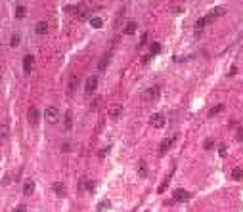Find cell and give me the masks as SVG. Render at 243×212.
<instances>
[{"label":"cell","instance_id":"obj_1","mask_svg":"<svg viewBox=\"0 0 243 212\" xmlns=\"http://www.w3.org/2000/svg\"><path fill=\"white\" fill-rule=\"evenodd\" d=\"M149 122H151V126H155V128H163L167 118H165L163 113H153V115L149 117Z\"/></svg>","mask_w":243,"mask_h":212},{"label":"cell","instance_id":"obj_2","mask_svg":"<svg viewBox=\"0 0 243 212\" xmlns=\"http://www.w3.org/2000/svg\"><path fill=\"white\" fill-rule=\"evenodd\" d=\"M27 118H29V124H31V126H37V124H38L40 113H38L37 107H29V111H27Z\"/></svg>","mask_w":243,"mask_h":212},{"label":"cell","instance_id":"obj_3","mask_svg":"<svg viewBox=\"0 0 243 212\" xmlns=\"http://www.w3.org/2000/svg\"><path fill=\"white\" fill-rule=\"evenodd\" d=\"M44 118H46L48 122H56V121L59 118V111L56 109V107H48V109L44 111Z\"/></svg>","mask_w":243,"mask_h":212},{"label":"cell","instance_id":"obj_4","mask_svg":"<svg viewBox=\"0 0 243 212\" xmlns=\"http://www.w3.org/2000/svg\"><path fill=\"white\" fill-rule=\"evenodd\" d=\"M172 197H174V201H178V203H186V201H190V199H192V195H190L186 189H176V191H174V195H172Z\"/></svg>","mask_w":243,"mask_h":212},{"label":"cell","instance_id":"obj_5","mask_svg":"<svg viewBox=\"0 0 243 212\" xmlns=\"http://www.w3.org/2000/svg\"><path fill=\"white\" fill-rule=\"evenodd\" d=\"M121 113H123V107L119 105V103H113L109 109H107V115H109V118H113V121H117V118L121 117Z\"/></svg>","mask_w":243,"mask_h":212},{"label":"cell","instance_id":"obj_6","mask_svg":"<svg viewBox=\"0 0 243 212\" xmlns=\"http://www.w3.org/2000/svg\"><path fill=\"white\" fill-rule=\"evenodd\" d=\"M157 97H159V88L157 86L149 88V90H146V94H144V100L146 101H155Z\"/></svg>","mask_w":243,"mask_h":212},{"label":"cell","instance_id":"obj_7","mask_svg":"<svg viewBox=\"0 0 243 212\" xmlns=\"http://www.w3.org/2000/svg\"><path fill=\"white\" fill-rule=\"evenodd\" d=\"M96 88H98V76H90V79L86 80V94L92 96L96 92Z\"/></svg>","mask_w":243,"mask_h":212},{"label":"cell","instance_id":"obj_8","mask_svg":"<svg viewBox=\"0 0 243 212\" xmlns=\"http://www.w3.org/2000/svg\"><path fill=\"white\" fill-rule=\"evenodd\" d=\"M33 67H35V58L27 54V55L23 58V71H25V73H31V71H33Z\"/></svg>","mask_w":243,"mask_h":212},{"label":"cell","instance_id":"obj_9","mask_svg":"<svg viewBox=\"0 0 243 212\" xmlns=\"http://www.w3.org/2000/svg\"><path fill=\"white\" fill-rule=\"evenodd\" d=\"M73 12H75V15H77L79 19H86V15H88V10H86L84 4H79V6H75Z\"/></svg>","mask_w":243,"mask_h":212},{"label":"cell","instance_id":"obj_10","mask_svg":"<svg viewBox=\"0 0 243 212\" xmlns=\"http://www.w3.org/2000/svg\"><path fill=\"white\" fill-rule=\"evenodd\" d=\"M172 143H174V138H169V139H165V142L161 143V147H159V155H165V153H167L170 147H172Z\"/></svg>","mask_w":243,"mask_h":212},{"label":"cell","instance_id":"obj_11","mask_svg":"<svg viewBox=\"0 0 243 212\" xmlns=\"http://www.w3.org/2000/svg\"><path fill=\"white\" fill-rule=\"evenodd\" d=\"M35 33H37V34H46V33H48V23H46V21H38L37 25H35Z\"/></svg>","mask_w":243,"mask_h":212},{"label":"cell","instance_id":"obj_12","mask_svg":"<svg viewBox=\"0 0 243 212\" xmlns=\"http://www.w3.org/2000/svg\"><path fill=\"white\" fill-rule=\"evenodd\" d=\"M33 191H35V182L33 180H27V182H25V185H23V195H33Z\"/></svg>","mask_w":243,"mask_h":212},{"label":"cell","instance_id":"obj_13","mask_svg":"<svg viewBox=\"0 0 243 212\" xmlns=\"http://www.w3.org/2000/svg\"><path fill=\"white\" fill-rule=\"evenodd\" d=\"M54 191L59 195V197H65V195H67V189H65V185L61 182H54Z\"/></svg>","mask_w":243,"mask_h":212},{"label":"cell","instance_id":"obj_14","mask_svg":"<svg viewBox=\"0 0 243 212\" xmlns=\"http://www.w3.org/2000/svg\"><path fill=\"white\" fill-rule=\"evenodd\" d=\"M109 59H111V52H107V54H105V55H103V58L100 59V63H98V69H100V71H103L107 65H109Z\"/></svg>","mask_w":243,"mask_h":212},{"label":"cell","instance_id":"obj_15","mask_svg":"<svg viewBox=\"0 0 243 212\" xmlns=\"http://www.w3.org/2000/svg\"><path fill=\"white\" fill-rule=\"evenodd\" d=\"M63 126H65V130H71V126H73V113H71V111L65 113V122H63Z\"/></svg>","mask_w":243,"mask_h":212},{"label":"cell","instance_id":"obj_16","mask_svg":"<svg viewBox=\"0 0 243 212\" xmlns=\"http://www.w3.org/2000/svg\"><path fill=\"white\" fill-rule=\"evenodd\" d=\"M207 23H209V21H207V17H201L199 21L195 23V34H201V31H203V27H205Z\"/></svg>","mask_w":243,"mask_h":212},{"label":"cell","instance_id":"obj_17","mask_svg":"<svg viewBox=\"0 0 243 212\" xmlns=\"http://www.w3.org/2000/svg\"><path fill=\"white\" fill-rule=\"evenodd\" d=\"M136 33V21H128L125 27V34H134Z\"/></svg>","mask_w":243,"mask_h":212},{"label":"cell","instance_id":"obj_18","mask_svg":"<svg viewBox=\"0 0 243 212\" xmlns=\"http://www.w3.org/2000/svg\"><path fill=\"white\" fill-rule=\"evenodd\" d=\"M138 174H140L142 178H146V176H147V164L144 163V161H140V164H138Z\"/></svg>","mask_w":243,"mask_h":212},{"label":"cell","instance_id":"obj_19","mask_svg":"<svg viewBox=\"0 0 243 212\" xmlns=\"http://www.w3.org/2000/svg\"><path fill=\"white\" fill-rule=\"evenodd\" d=\"M222 111H224V105H222V103H218V105H214L213 109L209 111V117H216V115H218V113H222Z\"/></svg>","mask_w":243,"mask_h":212},{"label":"cell","instance_id":"obj_20","mask_svg":"<svg viewBox=\"0 0 243 212\" xmlns=\"http://www.w3.org/2000/svg\"><path fill=\"white\" fill-rule=\"evenodd\" d=\"M25 13H27V8H25V6H17V8H15V17H17V19H23Z\"/></svg>","mask_w":243,"mask_h":212},{"label":"cell","instance_id":"obj_21","mask_svg":"<svg viewBox=\"0 0 243 212\" xmlns=\"http://www.w3.org/2000/svg\"><path fill=\"white\" fill-rule=\"evenodd\" d=\"M149 52H151V55L159 54V52H161V44H159V42H153V44H149Z\"/></svg>","mask_w":243,"mask_h":212},{"label":"cell","instance_id":"obj_22","mask_svg":"<svg viewBox=\"0 0 243 212\" xmlns=\"http://www.w3.org/2000/svg\"><path fill=\"white\" fill-rule=\"evenodd\" d=\"M90 25H92L94 29H100L102 25H103V21H102L100 17H92V19H90Z\"/></svg>","mask_w":243,"mask_h":212},{"label":"cell","instance_id":"obj_23","mask_svg":"<svg viewBox=\"0 0 243 212\" xmlns=\"http://www.w3.org/2000/svg\"><path fill=\"white\" fill-rule=\"evenodd\" d=\"M232 178H234V180H241L243 178V170L241 168H234V170H232Z\"/></svg>","mask_w":243,"mask_h":212},{"label":"cell","instance_id":"obj_24","mask_svg":"<svg viewBox=\"0 0 243 212\" xmlns=\"http://www.w3.org/2000/svg\"><path fill=\"white\" fill-rule=\"evenodd\" d=\"M211 13H213L214 17H220V15H224V13H226V8L218 6V8H214V10H213V12H211Z\"/></svg>","mask_w":243,"mask_h":212},{"label":"cell","instance_id":"obj_25","mask_svg":"<svg viewBox=\"0 0 243 212\" xmlns=\"http://www.w3.org/2000/svg\"><path fill=\"white\" fill-rule=\"evenodd\" d=\"M6 138H8V126L0 124V139H6Z\"/></svg>","mask_w":243,"mask_h":212},{"label":"cell","instance_id":"obj_26","mask_svg":"<svg viewBox=\"0 0 243 212\" xmlns=\"http://www.w3.org/2000/svg\"><path fill=\"white\" fill-rule=\"evenodd\" d=\"M226 151H228V147H226V143H220V145H218V153H220V157H226V155H228Z\"/></svg>","mask_w":243,"mask_h":212},{"label":"cell","instance_id":"obj_27","mask_svg":"<svg viewBox=\"0 0 243 212\" xmlns=\"http://www.w3.org/2000/svg\"><path fill=\"white\" fill-rule=\"evenodd\" d=\"M213 145H214V142H213L211 138H207V139H205V143H203V147L207 149V151H209V149H213Z\"/></svg>","mask_w":243,"mask_h":212},{"label":"cell","instance_id":"obj_28","mask_svg":"<svg viewBox=\"0 0 243 212\" xmlns=\"http://www.w3.org/2000/svg\"><path fill=\"white\" fill-rule=\"evenodd\" d=\"M19 40H21V38H19V34H14V37L10 38V44H12V46H17Z\"/></svg>","mask_w":243,"mask_h":212},{"label":"cell","instance_id":"obj_29","mask_svg":"<svg viewBox=\"0 0 243 212\" xmlns=\"http://www.w3.org/2000/svg\"><path fill=\"white\" fill-rule=\"evenodd\" d=\"M96 208H98V210H105V208H109V201H103V203H100V205L96 206Z\"/></svg>","mask_w":243,"mask_h":212},{"label":"cell","instance_id":"obj_30","mask_svg":"<svg viewBox=\"0 0 243 212\" xmlns=\"http://www.w3.org/2000/svg\"><path fill=\"white\" fill-rule=\"evenodd\" d=\"M75 88H77V79H71V82H69V94H73Z\"/></svg>","mask_w":243,"mask_h":212},{"label":"cell","instance_id":"obj_31","mask_svg":"<svg viewBox=\"0 0 243 212\" xmlns=\"http://www.w3.org/2000/svg\"><path fill=\"white\" fill-rule=\"evenodd\" d=\"M14 212H27V206H25V205H17L14 208Z\"/></svg>","mask_w":243,"mask_h":212},{"label":"cell","instance_id":"obj_32","mask_svg":"<svg viewBox=\"0 0 243 212\" xmlns=\"http://www.w3.org/2000/svg\"><path fill=\"white\" fill-rule=\"evenodd\" d=\"M235 139H237V142H243V128H239V130H237V134H235Z\"/></svg>","mask_w":243,"mask_h":212},{"label":"cell","instance_id":"obj_33","mask_svg":"<svg viewBox=\"0 0 243 212\" xmlns=\"http://www.w3.org/2000/svg\"><path fill=\"white\" fill-rule=\"evenodd\" d=\"M98 103H100V100H94V101H92V105H90V109H92V111H96V109H98Z\"/></svg>","mask_w":243,"mask_h":212},{"label":"cell","instance_id":"obj_34","mask_svg":"<svg viewBox=\"0 0 243 212\" xmlns=\"http://www.w3.org/2000/svg\"><path fill=\"white\" fill-rule=\"evenodd\" d=\"M146 40H147V34H146V33H144V34H142V37H140V46H144V44H146Z\"/></svg>","mask_w":243,"mask_h":212},{"label":"cell","instance_id":"obj_35","mask_svg":"<svg viewBox=\"0 0 243 212\" xmlns=\"http://www.w3.org/2000/svg\"><path fill=\"white\" fill-rule=\"evenodd\" d=\"M142 61H144V63H149V61H151V54H149V55H144Z\"/></svg>","mask_w":243,"mask_h":212},{"label":"cell","instance_id":"obj_36","mask_svg":"<svg viewBox=\"0 0 243 212\" xmlns=\"http://www.w3.org/2000/svg\"><path fill=\"white\" fill-rule=\"evenodd\" d=\"M237 73V69H235V67H232V69H230V76H234Z\"/></svg>","mask_w":243,"mask_h":212}]
</instances>
